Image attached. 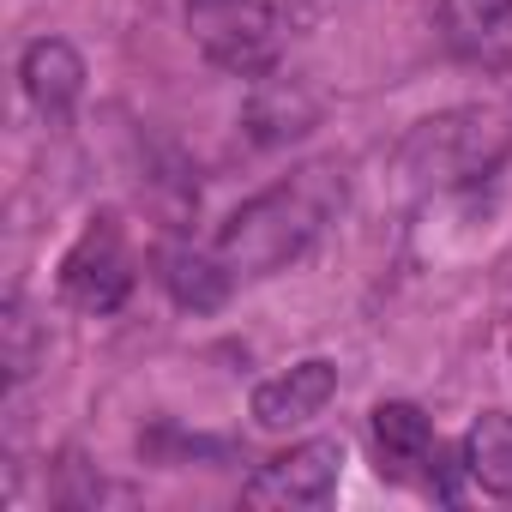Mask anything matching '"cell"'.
<instances>
[{"label": "cell", "mask_w": 512, "mask_h": 512, "mask_svg": "<svg viewBox=\"0 0 512 512\" xmlns=\"http://www.w3.org/2000/svg\"><path fill=\"white\" fill-rule=\"evenodd\" d=\"M314 127H320L314 85L284 79V73H260V79H253V91L241 103V133L260 145V151H278V145H290V139H302Z\"/></svg>", "instance_id": "8992f818"}, {"label": "cell", "mask_w": 512, "mask_h": 512, "mask_svg": "<svg viewBox=\"0 0 512 512\" xmlns=\"http://www.w3.org/2000/svg\"><path fill=\"white\" fill-rule=\"evenodd\" d=\"M338 482H344V440H302L253 470L241 500L260 512H308V506H326Z\"/></svg>", "instance_id": "5b68a950"}, {"label": "cell", "mask_w": 512, "mask_h": 512, "mask_svg": "<svg viewBox=\"0 0 512 512\" xmlns=\"http://www.w3.org/2000/svg\"><path fill=\"white\" fill-rule=\"evenodd\" d=\"M157 278H163V290L175 296V308H187V314H217V308L229 302V260H223V253L163 247Z\"/></svg>", "instance_id": "30bf717a"}, {"label": "cell", "mask_w": 512, "mask_h": 512, "mask_svg": "<svg viewBox=\"0 0 512 512\" xmlns=\"http://www.w3.org/2000/svg\"><path fill=\"white\" fill-rule=\"evenodd\" d=\"M512 151V127L488 109H446L428 115L404 133L398 145V169L410 187H464L476 175H488L500 157Z\"/></svg>", "instance_id": "7a4b0ae2"}, {"label": "cell", "mask_w": 512, "mask_h": 512, "mask_svg": "<svg viewBox=\"0 0 512 512\" xmlns=\"http://www.w3.org/2000/svg\"><path fill=\"white\" fill-rule=\"evenodd\" d=\"M37 356H43V326L31 320L25 296H7L0 302V368L13 386H25L37 374Z\"/></svg>", "instance_id": "4fadbf2b"}, {"label": "cell", "mask_w": 512, "mask_h": 512, "mask_svg": "<svg viewBox=\"0 0 512 512\" xmlns=\"http://www.w3.org/2000/svg\"><path fill=\"white\" fill-rule=\"evenodd\" d=\"M368 434H374V452H380V476H392V482H410V476L434 458V422H428L410 398L374 404Z\"/></svg>", "instance_id": "9c48e42d"}, {"label": "cell", "mask_w": 512, "mask_h": 512, "mask_svg": "<svg viewBox=\"0 0 512 512\" xmlns=\"http://www.w3.org/2000/svg\"><path fill=\"white\" fill-rule=\"evenodd\" d=\"M19 85H25V97L37 103V115L67 121L73 103H79V91H85V61H79V49H73L67 37H37V43L19 55Z\"/></svg>", "instance_id": "ba28073f"}, {"label": "cell", "mask_w": 512, "mask_h": 512, "mask_svg": "<svg viewBox=\"0 0 512 512\" xmlns=\"http://www.w3.org/2000/svg\"><path fill=\"white\" fill-rule=\"evenodd\" d=\"M187 31L199 55L235 79H260L278 67V13L272 0H187Z\"/></svg>", "instance_id": "3957f363"}, {"label": "cell", "mask_w": 512, "mask_h": 512, "mask_svg": "<svg viewBox=\"0 0 512 512\" xmlns=\"http://www.w3.org/2000/svg\"><path fill=\"white\" fill-rule=\"evenodd\" d=\"M464 470L482 494L512 500V416L506 410H482L464 434Z\"/></svg>", "instance_id": "8fae6325"}, {"label": "cell", "mask_w": 512, "mask_h": 512, "mask_svg": "<svg viewBox=\"0 0 512 512\" xmlns=\"http://www.w3.org/2000/svg\"><path fill=\"white\" fill-rule=\"evenodd\" d=\"M440 31L452 49L476 55L512 37V0H440Z\"/></svg>", "instance_id": "7c38bea8"}, {"label": "cell", "mask_w": 512, "mask_h": 512, "mask_svg": "<svg viewBox=\"0 0 512 512\" xmlns=\"http://www.w3.org/2000/svg\"><path fill=\"white\" fill-rule=\"evenodd\" d=\"M344 199H350L344 163H302L296 175H284L266 193H253L223 223L217 253L241 278H272V272L296 266L302 253L326 235V223L344 211Z\"/></svg>", "instance_id": "6da1fadb"}, {"label": "cell", "mask_w": 512, "mask_h": 512, "mask_svg": "<svg viewBox=\"0 0 512 512\" xmlns=\"http://www.w3.org/2000/svg\"><path fill=\"white\" fill-rule=\"evenodd\" d=\"M332 398H338V362L308 356V362L272 374L260 392H253V422H260V428H302V422H314Z\"/></svg>", "instance_id": "52a82bcc"}, {"label": "cell", "mask_w": 512, "mask_h": 512, "mask_svg": "<svg viewBox=\"0 0 512 512\" xmlns=\"http://www.w3.org/2000/svg\"><path fill=\"white\" fill-rule=\"evenodd\" d=\"M139 452H145V458H163V464H187V458H229V446H223V440H187L181 428H157V434H145V440H139Z\"/></svg>", "instance_id": "5bb4252c"}, {"label": "cell", "mask_w": 512, "mask_h": 512, "mask_svg": "<svg viewBox=\"0 0 512 512\" xmlns=\"http://www.w3.org/2000/svg\"><path fill=\"white\" fill-rule=\"evenodd\" d=\"M61 296L79 314H115L133 296V253H127V235H121L115 211L91 217L85 235L67 247V260H61Z\"/></svg>", "instance_id": "277c9868"}]
</instances>
